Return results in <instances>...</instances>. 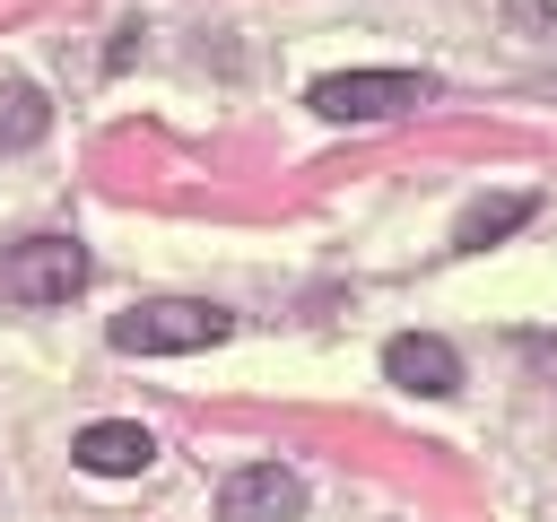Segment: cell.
Instances as JSON below:
<instances>
[{
    "instance_id": "1",
    "label": "cell",
    "mask_w": 557,
    "mask_h": 522,
    "mask_svg": "<svg viewBox=\"0 0 557 522\" xmlns=\"http://www.w3.org/2000/svg\"><path fill=\"white\" fill-rule=\"evenodd\" d=\"M235 331L226 304H200V296H148L131 313H113V348L122 357H191V348H218Z\"/></svg>"
},
{
    "instance_id": "2",
    "label": "cell",
    "mask_w": 557,
    "mask_h": 522,
    "mask_svg": "<svg viewBox=\"0 0 557 522\" xmlns=\"http://www.w3.org/2000/svg\"><path fill=\"white\" fill-rule=\"evenodd\" d=\"M426 96H435L426 70H331V78L305 87V104H313L322 122H392V113H409V104H426Z\"/></svg>"
},
{
    "instance_id": "3",
    "label": "cell",
    "mask_w": 557,
    "mask_h": 522,
    "mask_svg": "<svg viewBox=\"0 0 557 522\" xmlns=\"http://www.w3.org/2000/svg\"><path fill=\"white\" fill-rule=\"evenodd\" d=\"M87 244H70V235H26V244H9L0 252V296L9 304H70L78 287H87Z\"/></svg>"
},
{
    "instance_id": "8",
    "label": "cell",
    "mask_w": 557,
    "mask_h": 522,
    "mask_svg": "<svg viewBox=\"0 0 557 522\" xmlns=\"http://www.w3.org/2000/svg\"><path fill=\"white\" fill-rule=\"evenodd\" d=\"M44 122H52V104H44L26 78H9V87H0V157H9V148H35Z\"/></svg>"
},
{
    "instance_id": "7",
    "label": "cell",
    "mask_w": 557,
    "mask_h": 522,
    "mask_svg": "<svg viewBox=\"0 0 557 522\" xmlns=\"http://www.w3.org/2000/svg\"><path fill=\"white\" fill-rule=\"evenodd\" d=\"M531 209H540L531 191H487V200H470V209H461L453 244H461V252H487V244H505L513 226H531Z\"/></svg>"
},
{
    "instance_id": "5",
    "label": "cell",
    "mask_w": 557,
    "mask_h": 522,
    "mask_svg": "<svg viewBox=\"0 0 557 522\" xmlns=\"http://www.w3.org/2000/svg\"><path fill=\"white\" fill-rule=\"evenodd\" d=\"M78 470L87 478H139L148 461H157V435L139 426V418H96V426H78Z\"/></svg>"
},
{
    "instance_id": "6",
    "label": "cell",
    "mask_w": 557,
    "mask_h": 522,
    "mask_svg": "<svg viewBox=\"0 0 557 522\" xmlns=\"http://www.w3.org/2000/svg\"><path fill=\"white\" fill-rule=\"evenodd\" d=\"M383 374H392L400 391H418V400H444V391H461V357H453L435 331H400V339L383 348Z\"/></svg>"
},
{
    "instance_id": "4",
    "label": "cell",
    "mask_w": 557,
    "mask_h": 522,
    "mask_svg": "<svg viewBox=\"0 0 557 522\" xmlns=\"http://www.w3.org/2000/svg\"><path fill=\"white\" fill-rule=\"evenodd\" d=\"M296 513H305V478L287 461L226 470V487H218V522H296Z\"/></svg>"
}]
</instances>
